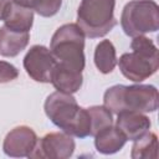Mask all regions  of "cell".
I'll return each instance as SVG.
<instances>
[{
    "label": "cell",
    "mask_w": 159,
    "mask_h": 159,
    "mask_svg": "<svg viewBox=\"0 0 159 159\" xmlns=\"http://www.w3.org/2000/svg\"><path fill=\"white\" fill-rule=\"evenodd\" d=\"M46 116L51 122L70 135L86 138L91 135V117L86 108H81L71 93L53 92L45 102Z\"/></svg>",
    "instance_id": "1"
},
{
    "label": "cell",
    "mask_w": 159,
    "mask_h": 159,
    "mask_svg": "<svg viewBox=\"0 0 159 159\" xmlns=\"http://www.w3.org/2000/svg\"><path fill=\"white\" fill-rule=\"evenodd\" d=\"M103 103L112 113L123 111H135L140 113L154 112L159 104L158 91L154 86L117 84L108 88L103 97Z\"/></svg>",
    "instance_id": "2"
},
{
    "label": "cell",
    "mask_w": 159,
    "mask_h": 159,
    "mask_svg": "<svg viewBox=\"0 0 159 159\" xmlns=\"http://www.w3.org/2000/svg\"><path fill=\"white\" fill-rule=\"evenodd\" d=\"M133 52L123 53L119 58V70L133 82H142L157 72L159 53L153 41L143 35L135 36L130 43Z\"/></svg>",
    "instance_id": "3"
},
{
    "label": "cell",
    "mask_w": 159,
    "mask_h": 159,
    "mask_svg": "<svg viewBox=\"0 0 159 159\" xmlns=\"http://www.w3.org/2000/svg\"><path fill=\"white\" fill-rule=\"evenodd\" d=\"M84 34L77 24H66L53 34L50 51L55 60L78 72L84 68Z\"/></svg>",
    "instance_id": "4"
},
{
    "label": "cell",
    "mask_w": 159,
    "mask_h": 159,
    "mask_svg": "<svg viewBox=\"0 0 159 159\" xmlns=\"http://www.w3.org/2000/svg\"><path fill=\"white\" fill-rule=\"evenodd\" d=\"M116 0H82L77 11V25L84 36L96 39L108 34L117 24Z\"/></svg>",
    "instance_id": "5"
},
{
    "label": "cell",
    "mask_w": 159,
    "mask_h": 159,
    "mask_svg": "<svg viewBox=\"0 0 159 159\" xmlns=\"http://www.w3.org/2000/svg\"><path fill=\"white\" fill-rule=\"evenodd\" d=\"M120 25L130 37L155 32L159 27V9L153 0H133L128 2L120 16Z\"/></svg>",
    "instance_id": "6"
},
{
    "label": "cell",
    "mask_w": 159,
    "mask_h": 159,
    "mask_svg": "<svg viewBox=\"0 0 159 159\" xmlns=\"http://www.w3.org/2000/svg\"><path fill=\"white\" fill-rule=\"evenodd\" d=\"M75 152V140L67 133H48L37 139L29 158L66 159Z\"/></svg>",
    "instance_id": "7"
},
{
    "label": "cell",
    "mask_w": 159,
    "mask_h": 159,
    "mask_svg": "<svg viewBox=\"0 0 159 159\" xmlns=\"http://www.w3.org/2000/svg\"><path fill=\"white\" fill-rule=\"evenodd\" d=\"M57 61L45 46H32L24 58V67L27 75L37 82H51V73Z\"/></svg>",
    "instance_id": "8"
},
{
    "label": "cell",
    "mask_w": 159,
    "mask_h": 159,
    "mask_svg": "<svg viewBox=\"0 0 159 159\" xmlns=\"http://www.w3.org/2000/svg\"><path fill=\"white\" fill-rule=\"evenodd\" d=\"M37 142L36 133L25 125L16 127L4 139V153L9 157L22 158L29 157Z\"/></svg>",
    "instance_id": "9"
},
{
    "label": "cell",
    "mask_w": 159,
    "mask_h": 159,
    "mask_svg": "<svg viewBox=\"0 0 159 159\" xmlns=\"http://www.w3.org/2000/svg\"><path fill=\"white\" fill-rule=\"evenodd\" d=\"M116 127L124 134L127 140H135L149 130L150 120L140 112L123 111L117 114Z\"/></svg>",
    "instance_id": "10"
},
{
    "label": "cell",
    "mask_w": 159,
    "mask_h": 159,
    "mask_svg": "<svg viewBox=\"0 0 159 159\" xmlns=\"http://www.w3.org/2000/svg\"><path fill=\"white\" fill-rule=\"evenodd\" d=\"M83 82L82 72L71 70L61 63H56L51 73V83L60 92L75 93L77 92Z\"/></svg>",
    "instance_id": "11"
},
{
    "label": "cell",
    "mask_w": 159,
    "mask_h": 159,
    "mask_svg": "<svg viewBox=\"0 0 159 159\" xmlns=\"http://www.w3.org/2000/svg\"><path fill=\"white\" fill-rule=\"evenodd\" d=\"M29 32L15 31L7 26L0 27V55L5 57H14L19 55L29 43Z\"/></svg>",
    "instance_id": "12"
},
{
    "label": "cell",
    "mask_w": 159,
    "mask_h": 159,
    "mask_svg": "<svg viewBox=\"0 0 159 159\" xmlns=\"http://www.w3.org/2000/svg\"><path fill=\"white\" fill-rule=\"evenodd\" d=\"M2 20L5 22V26L11 30L29 32L34 22V11L31 7L22 6L11 1Z\"/></svg>",
    "instance_id": "13"
},
{
    "label": "cell",
    "mask_w": 159,
    "mask_h": 159,
    "mask_svg": "<svg viewBox=\"0 0 159 159\" xmlns=\"http://www.w3.org/2000/svg\"><path fill=\"white\" fill-rule=\"evenodd\" d=\"M94 138H96L94 139L96 149L103 154H113L120 150L127 142L124 134L117 127L113 125L102 129L99 133L94 135Z\"/></svg>",
    "instance_id": "14"
},
{
    "label": "cell",
    "mask_w": 159,
    "mask_h": 159,
    "mask_svg": "<svg viewBox=\"0 0 159 159\" xmlns=\"http://www.w3.org/2000/svg\"><path fill=\"white\" fill-rule=\"evenodd\" d=\"M133 159H157L158 158V138L154 133L147 132L132 147Z\"/></svg>",
    "instance_id": "15"
},
{
    "label": "cell",
    "mask_w": 159,
    "mask_h": 159,
    "mask_svg": "<svg viewBox=\"0 0 159 159\" xmlns=\"http://www.w3.org/2000/svg\"><path fill=\"white\" fill-rule=\"evenodd\" d=\"M94 63L102 73H109L113 71L117 63V57L116 48L109 40H103L96 46Z\"/></svg>",
    "instance_id": "16"
},
{
    "label": "cell",
    "mask_w": 159,
    "mask_h": 159,
    "mask_svg": "<svg viewBox=\"0 0 159 159\" xmlns=\"http://www.w3.org/2000/svg\"><path fill=\"white\" fill-rule=\"evenodd\" d=\"M91 117V135H96L102 129L112 125V112L104 106H94L87 109Z\"/></svg>",
    "instance_id": "17"
},
{
    "label": "cell",
    "mask_w": 159,
    "mask_h": 159,
    "mask_svg": "<svg viewBox=\"0 0 159 159\" xmlns=\"http://www.w3.org/2000/svg\"><path fill=\"white\" fill-rule=\"evenodd\" d=\"M61 4L62 0H32L31 9L41 16L50 17L60 10Z\"/></svg>",
    "instance_id": "18"
},
{
    "label": "cell",
    "mask_w": 159,
    "mask_h": 159,
    "mask_svg": "<svg viewBox=\"0 0 159 159\" xmlns=\"http://www.w3.org/2000/svg\"><path fill=\"white\" fill-rule=\"evenodd\" d=\"M17 76L19 72L15 66H12L9 62L0 61V83L14 81L15 78H17Z\"/></svg>",
    "instance_id": "19"
},
{
    "label": "cell",
    "mask_w": 159,
    "mask_h": 159,
    "mask_svg": "<svg viewBox=\"0 0 159 159\" xmlns=\"http://www.w3.org/2000/svg\"><path fill=\"white\" fill-rule=\"evenodd\" d=\"M10 2H11V0H0V20L4 19V15H5Z\"/></svg>",
    "instance_id": "20"
},
{
    "label": "cell",
    "mask_w": 159,
    "mask_h": 159,
    "mask_svg": "<svg viewBox=\"0 0 159 159\" xmlns=\"http://www.w3.org/2000/svg\"><path fill=\"white\" fill-rule=\"evenodd\" d=\"M19 5H22V6H27V7H31L32 5V0H11Z\"/></svg>",
    "instance_id": "21"
}]
</instances>
